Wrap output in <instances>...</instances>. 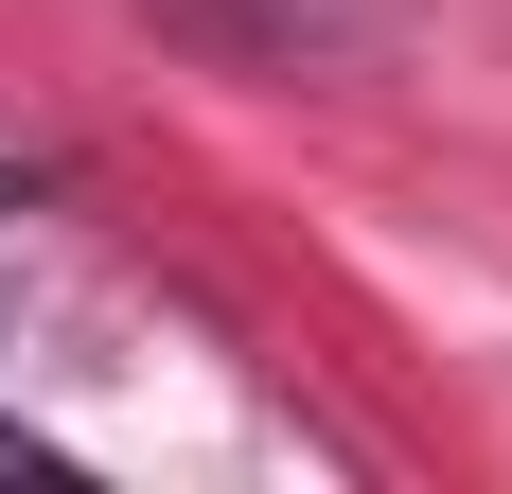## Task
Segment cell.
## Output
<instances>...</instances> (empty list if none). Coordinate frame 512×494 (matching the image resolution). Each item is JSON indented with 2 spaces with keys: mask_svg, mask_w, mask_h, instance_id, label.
<instances>
[{
  "mask_svg": "<svg viewBox=\"0 0 512 494\" xmlns=\"http://www.w3.org/2000/svg\"><path fill=\"white\" fill-rule=\"evenodd\" d=\"M0 477H53V459H36V442H18V424H0Z\"/></svg>",
  "mask_w": 512,
  "mask_h": 494,
  "instance_id": "obj_1",
  "label": "cell"
}]
</instances>
